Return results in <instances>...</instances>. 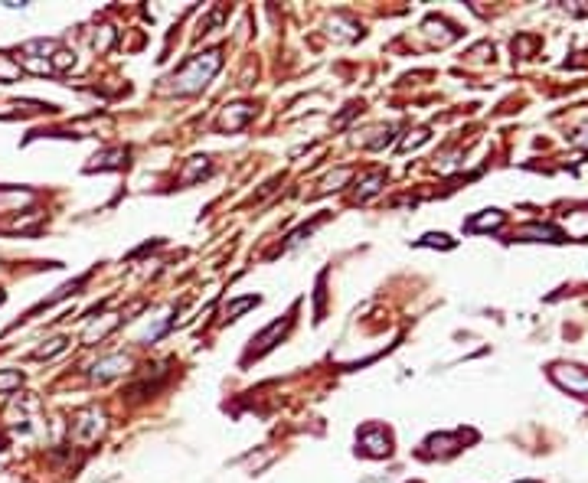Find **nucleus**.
Masks as SVG:
<instances>
[{"label": "nucleus", "instance_id": "6", "mask_svg": "<svg viewBox=\"0 0 588 483\" xmlns=\"http://www.w3.org/2000/svg\"><path fill=\"white\" fill-rule=\"evenodd\" d=\"M500 226H503V213H500V209H487L484 215L468 219V232H484V229H500Z\"/></svg>", "mask_w": 588, "mask_h": 483}, {"label": "nucleus", "instance_id": "13", "mask_svg": "<svg viewBox=\"0 0 588 483\" xmlns=\"http://www.w3.org/2000/svg\"><path fill=\"white\" fill-rule=\"evenodd\" d=\"M422 245H441V248H451V245H454V242H451L448 236H441V232H438V236L431 232V236H425V238H422Z\"/></svg>", "mask_w": 588, "mask_h": 483}, {"label": "nucleus", "instance_id": "7", "mask_svg": "<svg viewBox=\"0 0 588 483\" xmlns=\"http://www.w3.org/2000/svg\"><path fill=\"white\" fill-rule=\"evenodd\" d=\"M520 238H533V242H562V232L556 226H526L520 232Z\"/></svg>", "mask_w": 588, "mask_h": 483}, {"label": "nucleus", "instance_id": "2", "mask_svg": "<svg viewBox=\"0 0 588 483\" xmlns=\"http://www.w3.org/2000/svg\"><path fill=\"white\" fill-rule=\"evenodd\" d=\"M553 379H556L562 388L575 392V395H588V373L578 369V366H566V363L553 366Z\"/></svg>", "mask_w": 588, "mask_h": 483}, {"label": "nucleus", "instance_id": "14", "mask_svg": "<svg viewBox=\"0 0 588 483\" xmlns=\"http://www.w3.org/2000/svg\"><path fill=\"white\" fill-rule=\"evenodd\" d=\"M59 350H65V340L59 336V340H53V346H43V350H36V359H43V356H53L59 353Z\"/></svg>", "mask_w": 588, "mask_h": 483}, {"label": "nucleus", "instance_id": "17", "mask_svg": "<svg viewBox=\"0 0 588 483\" xmlns=\"http://www.w3.org/2000/svg\"><path fill=\"white\" fill-rule=\"evenodd\" d=\"M520 483H533V480H520Z\"/></svg>", "mask_w": 588, "mask_h": 483}, {"label": "nucleus", "instance_id": "9", "mask_svg": "<svg viewBox=\"0 0 588 483\" xmlns=\"http://www.w3.org/2000/svg\"><path fill=\"white\" fill-rule=\"evenodd\" d=\"M258 301H262V297H255V294H252V297H239V301L225 304V320H235V317H239L242 311H248V307H258Z\"/></svg>", "mask_w": 588, "mask_h": 483}, {"label": "nucleus", "instance_id": "8", "mask_svg": "<svg viewBox=\"0 0 588 483\" xmlns=\"http://www.w3.org/2000/svg\"><path fill=\"white\" fill-rule=\"evenodd\" d=\"M206 170H209V157H193V163L180 173V183H183V186H190V183L196 180L200 173H206Z\"/></svg>", "mask_w": 588, "mask_h": 483}, {"label": "nucleus", "instance_id": "12", "mask_svg": "<svg viewBox=\"0 0 588 483\" xmlns=\"http://www.w3.org/2000/svg\"><path fill=\"white\" fill-rule=\"evenodd\" d=\"M347 177H350V170H337L333 177H327V180H324V186L317 190V193H331V190H333V183H343Z\"/></svg>", "mask_w": 588, "mask_h": 483}, {"label": "nucleus", "instance_id": "3", "mask_svg": "<svg viewBox=\"0 0 588 483\" xmlns=\"http://www.w3.org/2000/svg\"><path fill=\"white\" fill-rule=\"evenodd\" d=\"M360 448H363V454H370V457H386V454H389V434H386V428L370 425V428L360 434Z\"/></svg>", "mask_w": 588, "mask_h": 483}, {"label": "nucleus", "instance_id": "4", "mask_svg": "<svg viewBox=\"0 0 588 483\" xmlns=\"http://www.w3.org/2000/svg\"><path fill=\"white\" fill-rule=\"evenodd\" d=\"M252 115H255V108L246 105V101H239V105H229V108L223 111V128H225V131L246 128L248 121H252Z\"/></svg>", "mask_w": 588, "mask_h": 483}, {"label": "nucleus", "instance_id": "11", "mask_svg": "<svg viewBox=\"0 0 588 483\" xmlns=\"http://www.w3.org/2000/svg\"><path fill=\"white\" fill-rule=\"evenodd\" d=\"M288 327H291V320H285V323H271V327H268V330L255 340V343H258V353H262V350H268V346H271V340H275V336H281V333L288 330Z\"/></svg>", "mask_w": 588, "mask_h": 483}, {"label": "nucleus", "instance_id": "1", "mask_svg": "<svg viewBox=\"0 0 588 483\" xmlns=\"http://www.w3.org/2000/svg\"><path fill=\"white\" fill-rule=\"evenodd\" d=\"M219 65H223V49H206V53L193 56L180 72H173L170 88H177V92H183V95L200 92V88H206V82L219 72Z\"/></svg>", "mask_w": 588, "mask_h": 483}, {"label": "nucleus", "instance_id": "16", "mask_svg": "<svg viewBox=\"0 0 588 483\" xmlns=\"http://www.w3.org/2000/svg\"><path fill=\"white\" fill-rule=\"evenodd\" d=\"M0 304H3V290H0Z\"/></svg>", "mask_w": 588, "mask_h": 483}, {"label": "nucleus", "instance_id": "10", "mask_svg": "<svg viewBox=\"0 0 588 483\" xmlns=\"http://www.w3.org/2000/svg\"><path fill=\"white\" fill-rule=\"evenodd\" d=\"M386 183V173H370V177H366L363 183H360V199H370V196L373 193H379V186H383Z\"/></svg>", "mask_w": 588, "mask_h": 483}, {"label": "nucleus", "instance_id": "15", "mask_svg": "<svg viewBox=\"0 0 588 483\" xmlns=\"http://www.w3.org/2000/svg\"><path fill=\"white\" fill-rule=\"evenodd\" d=\"M20 386V373H3L0 376V388H17Z\"/></svg>", "mask_w": 588, "mask_h": 483}, {"label": "nucleus", "instance_id": "5", "mask_svg": "<svg viewBox=\"0 0 588 483\" xmlns=\"http://www.w3.org/2000/svg\"><path fill=\"white\" fill-rule=\"evenodd\" d=\"M128 366H131V359L128 356H108V359H102V363H95V369H92V376L95 379H111V376H118V373H128Z\"/></svg>", "mask_w": 588, "mask_h": 483}]
</instances>
